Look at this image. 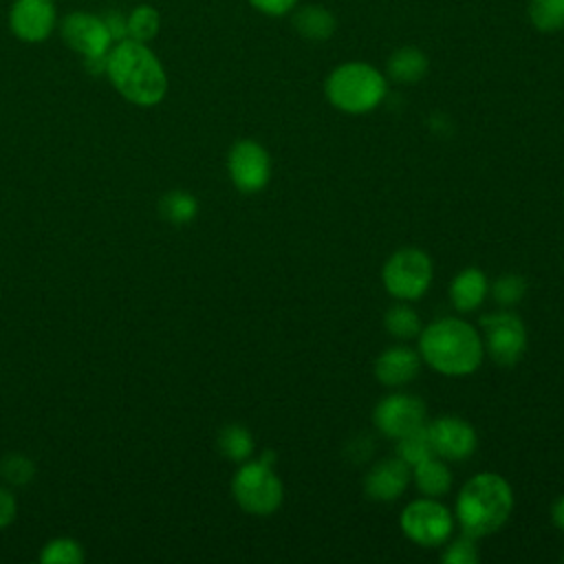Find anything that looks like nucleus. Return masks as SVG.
<instances>
[{"label":"nucleus","instance_id":"nucleus-1","mask_svg":"<svg viewBox=\"0 0 564 564\" xmlns=\"http://www.w3.org/2000/svg\"><path fill=\"white\" fill-rule=\"evenodd\" d=\"M419 355L443 377H469L485 359L482 335L460 317H438L423 326L416 337Z\"/></svg>","mask_w":564,"mask_h":564},{"label":"nucleus","instance_id":"nucleus-2","mask_svg":"<svg viewBox=\"0 0 564 564\" xmlns=\"http://www.w3.org/2000/svg\"><path fill=\"white\" fill-rule=\"evenodd\" d=\"M106 75L115 90L134 106H156L167 93V75L159 57L137 40H119L106 55Z\"/></svg>","mask_w":564,"mask_h":564},{"label":"nucleus","instance_id":"nucleus-3","mask_svg":"<svg viewBox=\"0 0 564 564\" xmlns=\"http://www.w3.org/2000/svg\"><path fill=\"white\" fill-rule=\"evenodd\" d=\"M513 511V489L496 471L474 474L456 494L454 520L469 538H487L500 531Z\"/></svg>","mask_w":564,"mask_h":564},{"label":"nucleus","instance_id":"nucleus-4","mask_svg":"<svg viewBox=\"0 0 564 564\" xmlns=\"http://www.w3.org/2000/svg\"><path fill=\"white\" fill-rule=\"evenodd\" d=\"M324 95L344 115H366L386 99L388 79L368 62H344L324 79Z\"/></svg>","mask_w":564,"mask_h":564},{"label":"nucleus","instance_id":"nucleus-5","mask_svg":"<svg viewBox=\"0 0 564 564\" xmlns=\"http://www.w3.org/2000/svg\"><path fill=\"white\" fill-rule=\"evenodd\" d=\"M273 465V452H264L260 454V458H249L238 465L231 478V496L245 513L264 518L280 509L284 500V485L275 474Z\"/></svg>","mask_w":564,"mask_h":564},{"label":"nucleus","instance_id":"nucleus-6","mask_svg":"<svg viewBox=\"0 0 564 564\" xmlns=\"http://www.w3.org/2000/svg\"><path fill=\"white\" fill-rule=\"evenodd\" d=\"M434 280V262L419 247H401L381 267V284L397 302L421 300Z\"/></svg>","mask_w":564,"mask_h":564},{"label":"nucleus","instance_id":"nucleus-7","mask_svg":"<svg viewBox=\"0 0 564 564\" xmlns=\"http://www.w3.org/2000/svg\"><path fill=\"white\" fill-rule=\"evenodd\" d=\"M454 511L441 502V498L419 496L410 500L399 516L403 535L423 549L443 546L454 533Z\"/></svg>","mask_w":564,"mask_h":564},{"label":"nucleus","instance_id":"nucleus-8","mask_svg":"<svg viewBox=\"0 0 564 564\" xmlns=\"http://www.w3.org/2000/svg\"><path fill=\"white\" fill-rule=\"evenodd\" d=\"M485 355L498 366H516L527 350V326L524 322L502 308L480 317Z\"/></svg>","mask_w":564,"mask_h":564},{"label":"nucleus","instance_id":"nucleus-9","mask_svg":"<svg viewBox=\"0 0 564 564\" xmlns=\"http://www.w3.org/2000/svg\"><path fill=\"white\" fill-rule=\"evenodd\" d=\"M271 154L256 139H238L227 152V174L242 194H258L271 181Z\"/></svg>","mask_w":564,"mask_h":564},{"label":"nucleus","instance_id":"nucleus-10","mask_svg":"<svg viewBox=\"0 0 564 564\" xmlns=\"http://www.w3.org/2000/svg\"><path fill=\"white\" fill-rule=\"evenodd\" d=\"M425 416H427V408L423 399L410 392H390L383 399H379L372 408L375 427L383 436L394 441L405 432L423 425Z\"/></svg>","mask_w":564,"mask_h":564},{"label":"nucleus","instance_id":"nucleus-11","mask_svg":"<svg viewBox=\"0 0 564 564\" xmlns=\"http://www.w3.org/2000/svg\"><path fill=\"white\" fill-rule=\"evenodd\" d=\"M62 40L68 48L86 59H106L115 40L106 26V20L93 13L75 11L62 20Z\"/></svg>","mask_w":564,"mask_h":564},{"label":"nucleus","instance_id":"nucleus-12","mask_svg":"<svg viewBox=\"0 0 564 564\" xmlns=\"http://www.w3.org/2000/svg\"><path fill=\"white\" fill-rule=\"evenodd\" d=\"M427 434L434 456L447 463L467 460L478 445V436L471 423L452 414L438 416L432 423H427Z\"/></svg>","mask_w":564,"mask_h":564},{"label":"nucleus","instance_id":"nucleus-13","mask_svg":"<svg viewBox=\"0 0 564 564\" xmlns=\"http://www.w3.org/2000/svg\"><path fill=\"white\" fill-rule=\"evenodd\" d=\"M9 29L22 42H44L55 29L53 0H13L9 11Z\"/></svg>","mask_w":564,"mask_h":564},{"label":"nucleus","instance_id":"nucleus-14","mask_svg":"<svg viewBox=\"0 0 564 564\" xmlns=\"http://www.w3.org/2000/svg\"><path fill=\"white\" fill-rule=\"evenodd\" d=\"M412 482V467L405 465L399 456L383 458L375 463L364 476V494L375 502H394L399 500Z\"/></svg>","mask_w":564,"mask_h":564},{"label":"nucleus","instance_id":"nucleus-15","mask_svg":"<svg viewBox=\"0 0 564 564\" xmlns=\"http://www.w3.org/2000/svg\"><path fill=\"white\" fill-rule=\"evenodd\" d=\"M421 364L423 359L419 350L405 344H394L383 352H379L372 366V375L386 388H401L419 377Z\"/></svg>","mask_w":564,"mask_h":564},{"label":"nucleus","instance_id":"nucleus-16","mask_svg":"<svg viewBox=\"0 0 564 564\" xmlns=\"http://www.w3.org/2000/svg\"><path fill=\"white\" fill-rule=\"evenodd\" d=\"M447 293L458 313H471L485 302L489 293V278L478 267H465L452 278Z\"/></svg>","mask_w":564,"mask_h":564},{"label":"nucleus","instance_id":"nucleus-17","mask_svg":"<svg viewBox=\"0 0 564 564\" xmlns=\"http://www.w3.org/2000/svg\"><path fill=\"white\" fill-rule=\"evenodd\" d=\"M291 24L308 42L330 40L337 31V18L324 4H302L291 11Z\"/></svg>","mask_w":564,"mask_h":564},{"label":"nucleus","instance_id":"nucleus-18","mask_svg":"<svg viewBox=\"0 0 564 564\" xmlns=\"http://www.w3.org/2000/svg\"><path fill=\"white\" fill-rule=\"evenodd\" d=\"M427 70H430V59L414 44L394 48L386 62V75L397 84H416L427 75Z\"/></svg>","mask_w":564,"mask_h":564},{"label":"nucleus","instance_id":"nucleus-19","mask_svg":"<svg viewBox=\"0 0 564 564\" xmlns=\"http://www.w3.org/2000/svg\"><path fill=\"white\" fill-rule=\"evenodd\" d=\"M412 482L416 485L421 496L443 498L452 489V469L449 463L438 456H427L419 465L412 467Z\"/></svg>","mask_w":564,"mask_h":564},{"label":"nucleus","instance_id":"nucleus-20","mask_svg":"<svg viewBox=\"0 0 564 564\" xmlns=\"http://www.w3.org/2000/svg\"><path fill=\"white\" fill-rule=\"evenodd\" d=\"M216 445H218V452L231 460V463H245L253 456L256 452V441H253V434L240 425V423H229L225 425L220 432H218V438H216Z\"/></svg>","mask_w":564,"mask_h":564},{"label":"nucleus","instance_id":"nucleus-21","mask_svg":"<svg viewBox=\"0 0 564 564\" xmlns=\"http://www.w3.org/2000/svg\"><path fill=\"white\" fill-rule=\"evenodd\" d=\"M383 326L390 337L399 341H410L416 339L421 333V317L419 313L408 304V302H397L392 304L386 315H383Z\"/></svg>","mask_w":564,"mask_h":564},{"label":"nucleus","instance_id":"nucleus-22","mask_svg":"<svg viewBox=\"0 0 564 564\" xmlns=\"http://www.w3.org/2000/svg\"><path fill=\"white\" fill-rule=\"evenodd\" d=\"M159 212L172 225H187L198 214V200L194 194H189L185 189H172V192L163 194V198L159 203Z\"/></svg>","mask_w":564,"mask_h":564},{"label":"nucleus","instance_id":"nucleus-23","mask_svg":"<svg viewBox=\"0 0 564 564\" xmlns=\"http://www.w3.org/2000/svg\"><path fill=\"white\" fill-rule=\"evenodd\" d=\"M527 15L540 33L564 31V0H529Z\"/></svg>","mask_w":564,"mask_h":564},{"label":"nucleus","instance_id":"nucleus-24","mask_svg":"<svg viewBox=\"0 0 564 564\" xmlns=\"http://www.w3.org/2000/svg\"><path fill=\"white\" fill-rule=\"evenodd\" d=\"M432 443H430V434H427V423L405 432L403 436L397 438V454L405 465L414 467L421 460H425L427 456H432Z\"/></svg>","mask_w":564,"mask_h":564},{"label":"nucleus","instance_id":"nucleus-25","mask_svg":"<svg viewBox=\"0 0 564 564\" xmlns=\"http://www.w3.org/2000/svg\"><path fill=\"white\" fill-rule=\"evenodd\" d=\"M159 26H161V18L152 4H139L126 18L128 37L137 42H150L159 33Z\"/></svg>","mask_w":564,"mask_h":564},{"label":"nucleus","instance_id":"nucleus-26","mask_svg":"<svg viewBox=\"0 0 564 564\" xmlns=\"http://www.w3.org/2000/svg\"><path fill=\"white\" fill-rule=\"evenodd\" d=\"M42 564H82L84 549L75 538H53L42 546Z\"/></svg>","mask_w":564,"mask_h":564},{"label":"nucleus","instance_id":"nucleus-27","mask_svg":"<svg viewBox=\"0 0 564 564\" xmlns=\"http://www.w3.org/2000/svg\"><path fill=\"white\" fill-rule=\"evenodd\" d=\"M494 300L502 306H516L518 302H522L524 293H527V280L518 273H505L500 278H496V282L489 286Z\"/></svg>","mask_w":564,"mask_h":564},{"label":"nucleus","instance_id":"nucleus-28","mask_svg":"<svg viewBox=\"0 0 564 564\" xmlns=\"http://www.w3.org/2000/svg\"><path fill=\"white\" fill-rule=\"evenodd\" d=\"M441 560L445 564H476L480 560L478 555V546H476V538L469 535H458L454 540H447L443 544V553Z\"/></svg>","mask_w":564,"mask_h":564},{"label":"nucleus","instance_id":"nucleus-29","mask_svg":"<svg viewBox=\"0 0 564 564\" xmlns=\"http://www.w3.org/2000/svg\"><path fill=\"white\" fill-rule=\"evenodd\" d=\"M2 471H4V478L13 485H26L33 474H35V465L22 456V454H11L4 458L2 463Z\"/></svg>","mask_w":564,"mask_h":564},{"label":"nucleus","instance_id":"nucleus-30","mask_svg":"<svg viewBox=\"0 0 564 564\" xmlns=\"http://www.w3.org/2000/svg\"><path fill=\"white\" fill-rule=\"evenodd\" d=\"M256 11L269 15V18H282L289 15L300 0H247Z\"/></svg>","mask_w":564,"mask_h":564},{"label":"nucleus","instance_id":"nucleus-31","mask_svg":"<svg viewBox=\"0 0 564 564\" xmlns=\"http://www.w3.org/2000/svg\"><path fill=\"white\" fill-rule=\"evenodd\" d=\"M18 516V502H15V496L0 487V529H7Z\"/></svg>","mask_w":564,"mask_h":564},{"label":"nucleus","instance_id":"nucleus-32","mask_svg":"<svg viewBox=\"0 0 564 564\" xmlns=\"http://www.w3.org/2000/svg\"><path fill=\"white\" fill-rule=\"evenodd\" d=\"M104 20H106V26H108V31H110V35H112V40L115 42H119V40H126L128 37V31H126V18L123 15H119V13H108V15H104Z\"/></svg>","mask_w":564,"mask_h":564},{"label":"nucleus","instance_id":"nucleus-33","mask_svg":"<svg viewBox=\"0 0 564 564\" xmlns=\"http://www.w3.org/2000/svg\"><path fill=\"white\" fill-rule=\"evenodd\" d=\"M551 522L555 524V529H560L564 533V494L560 498H555L551 505Z\"/></svg>","mask_w":564,"mask_h":564}]
</instances>
